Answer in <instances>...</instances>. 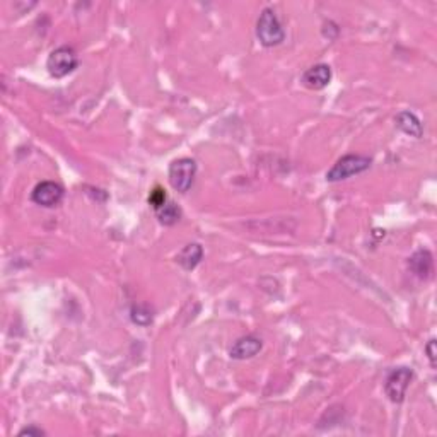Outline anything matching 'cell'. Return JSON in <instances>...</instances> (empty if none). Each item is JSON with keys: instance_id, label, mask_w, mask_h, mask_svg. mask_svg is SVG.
Here are the masks:
<instances>
[{"instance_id": "10", "label": "cell", "mask_w": 437, "mask_h": 437, "mask_svg": "<svg viewBox=\"0 0 437 437\" xmlns=\"http://www.w3.org/2000/svg\"><path fill=\"white\" fill-rule=\"evenodd\" d=\"M394 124H397L401 132L410 137H415V139H420L422 133H424V126H422L419 117L412 113V111H400L394 117Z\"/></svg>"}, {"instance_id": "16", "label": "cell", "mask_w": 437, "mask_h": 437, "mask_svg": "<svg viewBox=\"0 0 437 437\" xmlns=\"http://www.w3.org/2000/svg\"><path fill=\"white\" fill-rule=\"evenodd\" d=\"M425 352H427V357L431 360V366L436 367V340H431L425 347Z\"/></svg>"}, {"instance_id": "9", "label": "cell", "mask_w": 437, "mask_h": 437, "mask_svg": "<svg viewBox=\"0 0 437 437\" xmlns=\"http://www.w3.org/2000/svg\"><path fill=\"white\" fill-rule=\"evenodd\" d=\"M262 347H263L262 339H258V336L255 335H246L232 345L229 355L236 360H246L255 357V355L262 350Z\"/></svg>"}, {"instance_id": "13", "label": "cell", "mask_w": 437, "mask_h": 437, "mask_svg": "<svg viewBox=\"0 0 437 437\" xmlns=\"http://www.w3.org/2000/svg\"><path fill=\"white\" fill-rule=\"evenodd\" d=\"M133 323L140 325V327H147L152 323V311L149 309L147 304H135L130 311Z\"/></svg>"}, {"instance_id": "2", "label": "cell", "mask_w": 437, "mask_h": 437, "mask_svg": "<svg viewBox=\"0 0 437 437\" xmlns=\"http://www.w3.org/2000/svg\"><path fill=\"white\" fill-rule=\"evenodd\" d=\"M373 164V161L367 156H360V154H347L343 157H340L333 168L327 172V179L328 182L335 183V182H342V179L350 178V176L360 175V172L367 171Z\"/></svg>"}, {"instance_id": "8", "label": "cell", "mask_w": 437, "mask_h": 437, "mask_svg": "<svg viewBox=\"0 0 437 437\" xmlns=\"http://www.w3.org/2000/svg\"><path fill=\"white\" fill-rule=\"evenodd\" d=\"M410 270L420 281H429L434 274V256L429 250H419L413 253L408 260Z\"/></svg>"}, {"instance_id": "7", "label": "cell", "mask_w": 437, "mask_h": 437, "mask_svg": "<svg viewBox=\"0 0 437 437\" xmlns=\"http://www.w3.org/2000/svg\"><path fill=\"white\" fill-rule=\"evenodd\" d=\"M301 82L304 84L308 89L313 91L325 89V87L332 82V68H329V65L327 64L313 65L311 68H308V71L302 74Z\"/></svg>"}, {"instance_id": "11", "label": "cell", "mask_w": 437, "mask_h": 437, "mask_svg": "<svg viewBox=\"0 0 437 437\" xmlns=\"http://www.w3.org/2000/svg\"><path fill=\"white\" fill-rule=\"evenodd\" d=\"M202 258H203V248L197 243H190L178 253L176 262L185 268L186 272H190V270H193V268H197L198 263L202 262Z\"/></svg>"}, {"instance_id": "14", "label": "cell", "mask_w": 437, "mask_h": 437, "mask_svg": "<svg viewBox=\"0 0 437 437\" xmlns=\"http://www.w3.org/2000/svg\"><path fill=\"white\" fill-rule=\"evenodd\" d=\"M166 202H168V197H166V193H164L163 188L157 186L151 191V195H149V203H151L154 210L159 209V207H163Z\"/></svg>"}, {"instance_id": "12", "label": "cell", "mask_w": 437, "mask_h": 437, "mask_svg": "<svg viewBox=\"0 0 437 437\" xmlns=\"http://www.w3.org/2000/svg\"><path fill=\"white\" fill-rule=\"evenodd\" d=\"M154 212L163 225H175V224H178L179 218H182V209H179L176 203H172L170 200L164 203L163 207H159V209L154 210Z\"/></svg>"}, {"instance_id": "15", "label": "cell", "mask_w": 437, "mask_h": 437, "mask_svg": "<svg viewBox=\"0 0 437 437\" xmlns=\"http://www.w3.org/2000/svg\"><path fill=\"white\" fill-rule=\"evenodd\" d=\"M19 436H45V431H41L40 427H34V425H29V427H24L21 432H19Z\"/></svg>"}, {"instance_id": "6", "label": "cell", "mask_w": 437, "mask_h": 437, "mask_svg": "<svg viewBox=\"0 0 437 437\" xmlns=\"http://www.w3.org/2000/svg\"><path fill=\"white\" fill-rule=\"evenodd\" d=\"M64 188L55 182H41L31 191V200L41 207L53 209L64 200Z\"/></svg>"}, {"instance_id": "1", "label": "cell", "mask_w": 437, "mask_h": 437, "mask_svg": "<svg viewBox=\"0 0 437 437\" xmlns=\"http://www.w3.org/2000/svg\"><path fill=\"white\" fill-rule=\"evenodd\" d=\"M256 36H258L260 43L267 48L277 47L286 40V33H283L281 21H279L275 10L270 7L263 9L260 14L258 22H256Z\"/></svg>"}, {"instance_id": "5", "label": "cell", "mask_w": 437, "mask_h": 437, "mask_svg": "<svg viewBox=\"0 0 437 437\" xmlns=\"http://www.w3.org/2000/svg\"><path fill=\"white\" fill-rule=\"evenodd\" d=\"M412 378L413 371L410 369V367H398V369L391 371L385 381L386 397H388L393 403H401V401L405 400L406 390H408Z\"/></svg>"}, {"instance_id": "3", "label": "cell", "mask_w": 437, "mask_h": 437, "mask_svg": "<svg viewBox=\"0 0 437 437\" xmlns=\"http://www.w3.org/2000/svg\"><path fill=\"white\" fill-rule=\"evenodd\" d=\"M77 65H79V59L74 48L59 47L53 50V52L48 55L47 71L52 77L62 79V77H67L68 74H72V72L77 68Z\"/></svg>"}, {"instance_id": "4", "label": "cell", "mask_w": 437, "mask_h": 437, "mask_svg": "<svg viewBox=\"0 0 437 437\" xmlns=\"http://www.w3.org/2000/svg\"><path fill=\"white\" fill-rule=\"evenodd\" d=\"M195 175H197V163L190 157L172 161L170 166V183L179 193H186L193 185Z\"/></svg>"}]
</instances>
